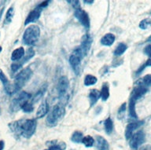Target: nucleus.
I'll return each mask as SVG.
<instances>
[{
	"label": "nucleus",
	"instance_id": "4",
	"mask_svg": "<svg viewBox=\"0 0 151 150\" xmlns=\"http://www.w3.org/2000/svg\"><path fill=\"white\" fill-rule=\"evenodd\" d=\"M32 98V94L27 92H21L20 94L13 99L10 104V110L12 113H16L17 111L22 109L24 105L28 103Z\"/></svg>",
	"mask_w": 151,
	"mask_h": 150
},
{
	"label": "nucleus",
	"instance_id": "32",
	"mask_svg": "<svg viewBox=\"0 0 151 150\" xmlns=\"http://www.w3.org/2000/svg\"><path fill=\"white\" fill-rule=\"evenodd\" d=\"M148 66H151V58H149L147 61H146V63H144L140 67V68L138 69V71L136 72V74H139V73H141L142 71L146 68V67H148Z\"/></svg>",
	"mask_w": 151,
	"mask_h": 150
},
{
	"label": "nucleus",
	"instance_id": "23",
	"mask_svg": "<svg viewBox=\"0 0 151 150\" xmlns=\"http://www.w3.org/2000/svg\"><path fill=\"white\" fill-rule=\"evenodd\" d=\"M136 84L138 86H142V87H147L151 86V75H146L140 79L139 81H137Z\"/></svg>",
	"mask_w": 151,
	"mask_h": 150
},
{
	"label": "nucleus",
	"instance_id": "27",
	"mask_svg": "<svg viewBox=\"0 0 151 150\" xmlns=\"http://www.w3.org/2000/svg\"><path fill=\"white\" fill-rule=\"evenodd\" d=\"M83 133L80 131H75L74 133L73 134L72 137H71V140L72 141H73L74 143H81L82 142V140H83Z\"/></svg>",
	"mask_w": 151,
	"mask_h": 150
},
{
	"label": "nucleus",
	"instance_id": "17",
	"mask_svg": "<svg viewBox=\"0 0 151 150\" xmlns=\"http://www.w3.org/2000/svg\"><path fill=\"white\" fill-rule=\"evenodd\" d=\"M48 112H49V106L47 101H44L38 108L37 112H36V118L38 119L42 118L47 115Z\"/></svg>",
	"mask_w": 151,
	"mask_h": 150
},
{
	"label": "nucleus",
	"instance_id": "40",
	"mask_svg": "<svg viewBox=\"0 0 151 150\" xmlns=\"http://www.w3.org/2000/svg\"><path fill=\"white\" fill-rule=\"evenodd\" d=\"M146 41H147V42H151V35L148 38V39H147V40H146Z\"/></svg>",
	"mask_w": 151,
	"mask_h": 150
},
{
	"label": "nucleus",
	"instance_id": "37",
	"mask_svg": "<svg viewBox=\"0 0 151 150\" xmlns=\"http://www.w3.org/2000/svg\"><path fill=\"white\" fill-rule=\"evenodd\" d=\"M50 1H45V2H41L40 4H39L37 6V7H39V8H40V9H43V8H45V7H47L48 5L50 4Z\"/></svg>",
	"mask_w": 151,
	"mask_h": 150
},
{
	"label": "nucleus",
	"instance_id": "36",
	"mask_svg": "<svg viewBox=\"0 0 151 150\" xmlns=\"http://www.w3.org/2000/svg\"><path fill=\"white\" fill-rule=\"evenodd\" d=\"M68 2L69 4H72V6L75 8V9H80V1H68Z\"/></svg>",
	"mask_w": 151,
	"mask_h": 150
},
{
	"label": "nucleus",
	"instance_id": "16",
	"mask_svg": "<svg viewBox=\"0 0 151 150\" xmlns=\"http://www.w3.org/2000/svg\"><path fill=\"white\" fill-rule=\"evenodd\" d=\"M95 147L98 150H108V141L101 136H96V139L94 141Z\"/></svg>",
	"mask_w": 151,
	"mask_h": 150
},
{
	"label": "nucleus",
	"instance_id": "8",
	"mask_svg": "<svg viewBox=\"0 0 151 150\" xmlns=\"http://www.w3.org/2000/svg\"><path fill=\"white\" fill-rule=\"evenodd\" d=\"M35 56V51L32 48H29V49L27 50L25 54H24V56L22 57V58L18 61H16V62H14V63L11 65V70L13 72H16L17 71L19 70L20 68L23 66V65L24 63H26L27 61H29L31 58H32L33 57Z\"/></svg>",
	"mask_w": 151,
	"mask_h": 150
},
{
	"label": "nucleus",
	"instance_id": "11",
	"mask_svg": "<svg viewBox=\"0 0 151 150\" xmlns=\"http://www.w3.org/2000/svg\"><path fill=\"white\" fill-rule=\"evenodd\" d=\"M41 12H42V9H40L39 7H36L33 10H32L26 17V20L24 21V25H27L28 24L34 23L37 20H39L40 15H41Z\"/></svg>",
	"mask_w": 151,
	"mask_h": 150
},
{
	"label": "nucleus",
	"instance_id": "28",
	"mask_svg": "<svg viewBox=\"0 0 151 150\" xmlns=\"http://www.w3.org/2000/svg\"><path fill=\"white\" fill-rule=\"evenodd\" d=\"M98 81L97 77L94 76L92 75H87L85 76L84 79V85L85 86H91V85H94Z\"/></svg>",
	"mask_w": 151,
	"mask_h": 150
},
{
	"label": "nucleus",
	"instance_id": "19",
	"mask_svg": "<svg viewBox=\"0 0 151 150\" xmlns=\"http://www.w3.org/2000/svg\"><path fill=\"white\" fill-rule=\"evenodd\" d=\"M24 54H25V50H24L23 47H19V48H17L12 53L11 60L13 61H14V62L20 61L24 56Z\"/></svg>",
	"mask_w": 151,
	"mask_h": 150
},
{
	"label": "nucleus",
	"instance_id": "20",
	"mask_svg": "<svg viewBox=\"0 0 151 150\" xmlns=\"http://www.w3.org/2000/svg\"><path fill=\"white\" fill-rule=\"evenodd\" d=\"M114 41H115V35L112 33H107L101 38V43L104 46L109 47V46L113 44Z\"/></svg>",
	"mask_w": 151,
	"mask_h": 150
},
{
	"label": "nucleus",
	"instance_id": "24",
	"mask_svg": "<svg viewBox=\"0 0 151 150\" xmlns=\"http://www.w3.org/2000/svg\"><path fill=\"white\" fill-rule=\"evenodd\" d=\"M104 127H105V131L107 134H110L113 131V123L111 120L110 117L107 118L104 121Z\"/></svg>",
	"mask_w": 151,
	"mask_h": 150
},
{
	"label": "nucleus",
	"instance_id": "9",
	"mask_svg": "<svg viewBox=\"0 0 151 150\" xmlns=\"http://www.w3.org/2000/svg\"><path fill=\"white\" fill-rule=\"evenodd\" d=\"M130 147L132 150H137L142 144L145 141V134L142 131H139L133 134L132 138L129 139Z\"/></svg>",
	"mask_w": 151,
	"mask_h": 150
},
{
	"label": "nucleus",
	"instance_id": "41",
	"mask_svg": "<svg viewBox=\"0 0 151 150\" xmlns=\"http://www.w3.org/2000/svg\"><path fill=\"white\" fill-rule=\"evenodd\" d=\"M2 47H1V46H0V53H1V52H2Z\"/></svg>",
	"mask_w": 151,
	"mask_h": 150
},
{
	"label": "nucleus",
	"instance_id": "13",
	"mask_svg": "<svg viewBox=\"0 0 151 150\" xmlns=\"http://www.w3.org/2000/svg\"><path fill=\"white\" fill-rule=\"evenodd\" d=\"M147 90H148V89L146 87H142V86H136L132 91V96H131L130 99H132V100L136 101L137 100H139L140 98L143 96L144 94L147 92Z\"/></svg>",
	"mask_w": 151,
	"mask_h": 150
},
{
	"label": "nucleus",
	"instance_id": "5",
	"mask_svg": "<svg viewBox=\"0 0 151 150\" xmlns=\"http://www.w3.org/2000/svg\"><path fill=\"white\" fill-rule=\"evenodd\" d=\"M32 75V71L30 68H24L20 72L17 74L13 84L17 91L27 83Z\"/></svg>",
	"mask_w": 151,
	"mask_h": 150
},
{
	"label": "nucleus",
	"instance_id": "34",
	"mask_svg": "<svg viewBox=\"0 0 151 150\" xmlns=\"http://www.w3.org/2000/svg\"><path fill=\"white\" fill-rule=\"evenodd\" d=\"M126 106H127V104L123 103L122 106H120V108H119V110H118V116H119L120 117L124 115L125 112H126Z\"/></svg>",
	"mask_w": 151,
	"mask_h": 150
},
{
	"label": "nucleus",
	"instance_id": "30",
	"mask_svg": "<svg viewBox=\"0 0 151 150\" xmlns=\"http://www.w3.org/2000/svg\"><path fill=\"white\" fill-rule=\"evenodd\" d=\"M45 92V89L43 90V88L42 89H40L39 91H37L35 93V94L33 97H32V98H31V103H35V102H37L39 100H40L41 98L42 97L43 94H44Z\"/></svg>",
	"mask_w": 151,
	"mask_h": 150
},
{
	"label": "nucleus",
	"instance_id": "2",
	"mask_svg": "<svg viewBox=\"0 0 151 150\" xmlns=\"http://www.w3.org/2000/svg\"><path fill=\"white\" fill-rule=\"evenodd\" d=\"M65 113V108L63 104L60 102L55 105L47 116L46 120L47 126L50 127L56 126L58 123L64 117Z\"/></svg>",
	"mask_w": 151,
	"mask_h": 150
},
{
	"label": "nucleus",
	"instance_id": "29",
	"mask_svg": "<svg viewBox=\"0 0 151 150\" xmlns=\"http://www.w3.org/2000/svg\"><path fill=\"white\" fill-rule=\"evenodd\" d=\"M82 143L86 147L90 148V147H92V146L94 145V139H93L91 136L87 135V136H85L83 138Z\"/></svg>",
	"mask_w": 151,
	"mask_h": 150
},
{
	"label": "nucleus",
	"instance_id": "33",
	"mask_svg": "<svg viewBox=\"0 0 151 150\" xmlns=\"http://www.w3.org/2000/svg\"><path fill=\"white\" fill-rule=\"evenodd\" d=\"M22 109H23V111L24 112V113H31V112H32L33 111L32 104L28 101V103H26L25 105H24V106L22 108Z\"/></svg>",
	"mask_w": 151,
	"mask_h": 150
},
{
	"label": "nucleus",
	"instance_id": "26",
	"mask_svg": "<svg viewBox=\"0 0 151 150\" xmlns=\"http://www.w3.org/2000/svg\"><path fill=\"white\" fill-rule=\"evenodd\" d=\"M127 49V46L125 43H120V44H118V46L116 47L115 50H114V55L115 56H120V55H122L124 53Z\"/></svg>",
	"mask_w": 151,
	"mask_h": 150
},
{
	"label": "nucleus",
	"instance_id": "7",
	"mask_svg": "<svg viewBox=\"0 0 151 150\" xmlns=\"http://www.w3.org/2000/svg\"><path fill=\"white\" fill-rule=\"evenodd\" d=\"M69 89V80L66 76H61L58 80L57 90L61 100H68V91Z\"/></svg>",
	"mask_w": 151,
	"mask_h": 150
},
{
	"label": "nucleus",
	"instance_id": "31",
	"mask_svg": "<svg viewBox=\"0 0 151 150\" xmlns=\"http://www.w3.org/2000/svg\"><path fill=\"white\" fill-rule=\"evenodd\" d=\"M151 24V20L149 18L144 19L139 23V28L142 29H146Z\"/></svg>",
	"mask_w": 151,
	"mask_h": 150
},
{
	"label": "nucleus",
	"instance_id": "21",
	"mask_svg": "<svg viewBox=\"0 0 151 150\" xmlns=\"http://www.w3.org/2000/svg\"><path fill=\"white\" fill-rule=\"evenodd\" d=\"M14 6H11L9 9H7L6 14V16H5L4 21H3V24H4L5 25H6V24H9L11 23V21H13V18H14Z\"/></svg>",
	"mask_w": 151,
	"mask_h": 150
},
{
	"label": "nucleus",
	"instance_id": "18",
	"mask_svg": "<svg viewBox=\"0 0 151 150\" xmlns=\"http://www.w3.org/2000/svg\"><path fill=\"white\" fill-rule=\"evenodd\" d=\"M88 97H89L90 106H93L101 98V94H100V91L97 89H91L90 90Z\"/></svg>",
	"mask_w": 151,
	"mask_h": 150
},
{
	"label": "nucleus",
	"instance_id": "3",
	"mask_svg": "<svg viewBox=\"0 0 151 150\" xmlns=\"http://www.w3.org/2000/svg\"><path fill=\"white\" fill-rule=\"evenodd\" d=\"M40 35V28L38 25L32 24L26 28L23 34V42L25 45L31 46L37 42Z\"/></svg>",
	"mask_w": 151,
	"mask_h": 150
},
{
	"label": "nucleus",
	"instance_id": "12",
	"mask_svg": "<svg viewBox=\"0 0 151 150\" xmlns=\"http://www.w3.org/2000/svg\"><path fill=\"white\" fill-rule=\"evenodd\" d=\"M143 121H139V122H133L130 123L129 124H127V127H126V131H125V138L127 140H129L132 136L133 135V133L137 128H139L140 126L142 125Z\"/></svg>",
	"mask_w": 151,
	"mask_h": 150
},
{
	"label": "nucleus",
	"instance_id": "25",
	"mask_svg": "<svg viewBox=\"0 0 151 150\" xmlns=\"http://www.w3.org/2000/svg\"><path fill=\"white\" fill-rule=\"evenodd\" d=\"M135 102H136V101H134V100L130 99V101H129V115L131 117L136 120L137 118H138V116H137L136 111H135Z\"/></svg>",
	"mask_w": 151,
	"mask_h": 150
},
{
	"label": "nucleus",
	"instance_id": "38",
	"mask_svg": "<svg viewBox=\"0 0 151 150\" xmlns=\"http://www.w3.org/2000/svg\"><path fill=\"white\" fill-rule=\"evenodd\" d=\"M5 147V143H4V141H0V150H3Z\"/></svg>",
	"mask_w": 151,
	"mask_h": 150
},
{
	"label": "nucleus",
	"instance_id": "22",
	"mask_svg": "<svg viewBox=\"0 0 151 150\" xmlns=\"http://www.w3.org/2000/svg\"><path fill=\"white\" fill-rule=\"evenodd\" d=\"M101 94V98L102 101H107L109 97V87L107 83H104L101 87V90L100 92Z\"/></svg>",
	"mask_w": 151,
	"mask_h": 150
},
{
	"label": "nucleus",
	"instance_id": "14",
	"mask_svg": "<svg viewBox=\"0 0 151 150\" xmlns=\"http://www.w3.org/2000/svg\"><path fill=\"white\" fill-rule=\"evenodd\" d=\"M48 148L46 150H65L66 144L64 141H60L58 140H53V141L47 142Z\"/></svg>",
	"mask_w": 151,
	"mask_h": 150
},
{
	"label": "nucleus",
	"instance_id": "35",
	"mask_svg": "<svg viewBox=\"0 0 151 150\" xmlns=\"http://www.w3.org/2000/svg\"><path fill=\"white\" fill-rule=\"evenodd\" d=\"M144 53H145L150 58H151V44L147 45V46L144 48Z\"/></svg>",
	"mask_w": 151,
	"mask_h": 150
},
{
	"label": "nucleus",
	"instance_id": "39",
	"mask_svg": "<svg viewBox=\"0 0 151 150\" xmlns=\"http://www.w3.org/2000/svg\"><path fill=\"white\" fill-rule=\"evenodd\" d=\"M85 3H88V4H92L93 2H94V1L93 0H91V1H84Z\"/></svg>",
	"mask_w": 151,
	"mask_h": 150
},
{
	"label": "nucleus",
	"instance_id": "6",
	"mask_svg": "<svg viewBox=\"0 0 151 150\" xmlns=\"http://www.w3.org/2000/svg\"><path fill=\"white\" fill-rule=\"evenodd\" d=\"M84 56V54L83 53L80 47H77L73 50V52L69 57V64L76 72L78 73L80 70V64H81L83 57Z\"/></svg>",
	"mask_w": 151,
	"mask_h": 150
},
{
	"label": "nucleus",
	"instance_id": "42",
	"mask_svg": "<svg viewBox=\"0 0 151 150\" xmlns=\"http://www.w3.org/2000/svg\"><path fill=\"white\" fill-rule=\"evenodd\" d=\"M150 14H151V12H150Z\"/></svg>",
	"mask_w": 151,
	"mask_h": 150
},
{
	"label": "nucleus",
	"instance_id": "10",
	"mask_svg": "<svg viewBox=\"0 0 151 150\" xmlns=\"http://www.w3.org/2000/svg\"><path fill=\"white\" fill-rule=\"evenodd\" d=\"M75 17L84 28H87V29L90 28L89 15L87 12L84 11L81 8L75 9Z\"/></svg>",
	"mask_w": 151,
	"mask_h": 150
},
{
	"label": "nucleus",
	"instance_id": "15",
	"mask_svg": "<svg viewBox=\"0 0 151 150\" xmlns=\"http://www.w3.org/2000/svg\"><path fill=\"white\" fill-rule=\"evenodd\" d=\"M91 43L92 39L89 35H85L83 37L81 45H80V47H79L81 49V50H82L83 53L84 54L85 56L87 55L88 51H89L90 48H91Z\"/></svg>",
	"mask_w": 151,
	"mask_h": 150
},
{
	"label": "nucleus",
	"instance_id": "1",
	"mask_svg": "<svg viewBox=\"0 0 151 150\" xmlns=\"http://www.w3.org/2000/svg\"><path fill=\"white\" fill-rule=\"evenodd\" d=\"M37 122L35 119L19 120L9 123V128L16 137H24L30 139L35 134Z\"/></svg>",
	"mask_w": 151,
	"mask_h": 150
}]
</instances>
